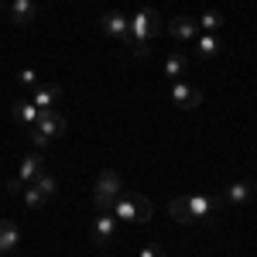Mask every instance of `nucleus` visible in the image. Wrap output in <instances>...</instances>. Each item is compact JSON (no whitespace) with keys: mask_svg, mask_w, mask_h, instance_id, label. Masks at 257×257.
<instances>
[{"mask_svg":"<svg viewBox=\"0 0 257 257\" xmlns=\"http://www.w3.org/2000/svg\"><path fill=\"white\" fill-rule=\"evenodd\" d=\"M165 31V18H161L155 7H144L131 18V55L134 59H148L151 55V45Z\"/></svg>","mask_w":257,"mask_h":257,"instance_id":"obj_1","label":"nucleus"},{"mask_svg":"<svg viewBox=\"0 0 257 257\" xmlns=\"http://www.w3.org/2000/svg\"><path fill=\"white\" fill-rule=\"evenodd\" d=\"M123 192V182H120V175L113 172V168H103L96 178V185H93V206L99 209H110L113 202H117V196Z\"/></svg>","mask_w":257,"mask_h":257,"instance_id":"obj_2","label":"nucleus"},{"mask_svg":"<svg viewBox=\"0 0 257 257\" xmlns=\"http://www.w3.org/2000/svg\"><path fill=\"white\" fill-rule=\"evenodd\" d=\"M185 202H189L192 223H206V226H216V219H219V206H216V199H213V192H189V196H185Z\"/></svg>","mask_w":257,"mask_h":257,"instance_id":"obj_3","label":"nucleus"},{"mask_svg":"<svg viewBox=\"0 0 257 257\" xmlns=\"http://www.w3.org/2000/svg\"><path fill=\"white\" fill-rule=\"evenodd\" d=\"M99 31L110 35V38H117L123 48H131V18H123L120 11H106L99 18Z\"/></svg>","mask_w":257,"mask_h":257,"instance_id":"obj_4","label":"nucleus"},{"mask_svg":"<svg viewBox=\"0 0 257 257\" xmlns=\"http://www.w3.org/2000/svg\"><path fill=\"white\" fill-rule=\"evenodd\" d=\"M168 96H172V103H175L178 110H196L199 103H202V89L192 86V82H185V79H178V82H172Z\"/></svg>","mask_w":257,"mask_h":257,"instance_id":"obj_5","label":"nucleus"},{"mask_svg":"<svg viewBox=\"0 0 257 257\" xmlns=\"http://www.w3.org/2000/svg\"><path fill=\"white\" fill-rule=\"evenodd\" d=\"M117 216L110 213V209H99L96 219H93V243L96 247H106V243H113L117 240Z\"/></svg>","mask_w":257,"mask_h":257,"instance_id":"obj_6","label":"nucleus"},{"mask_svg":"<svg viewBox=\"0 0 257 257\" xmlns=\"http://www.w3.org/2000/svg\"><path fill=\"white\" fill-rule=\"evenodd\" d=\"M65 117H62L59 110H41L38 113V123H35V131H38L41 138H48V141H55V138H62L65 134Z\"/></svg>","mask_w":257,"mask_h":257,"instance_id":"obj_7","label":"nucleus"},{"mask_svg":"<svg viewBox=\"0 0 257 257\" xmlns=\"http://www.w3.org/2000/svg\"><path fill=\"white\" fill-rule=\"evenodd\" d=\"M59 99H62V86L59 82H38V86L31 89V103H35L38 110H55Z\"/></svg>","mask_w":257,"mask_h":257,"instance_id":"obj_8","label":"nucleus"},{"mask_svg":"<svg viewBox=\"0 0 257 257\" xmlns=\"http://www.w3.org/2000/svg\"><path fill=\"white\" fill-rule=\"evenodd\" d=\"M110 213L117 216V223H138V202H134V192L123 189L117 196V202L110 206Z\"/></svg>","mask_w":257,"mask_h":257,"instance_id":"obj_9","label":"nucleus"},{"mask_svg":"<svg viewBox=\"0 0 257 257\" xmlns=\"http://www.w3.org/2000/svg\"><path fill=\"white\" fill-rule=\"evenodd\" d=\"M21 247V226L14 219H0V257H11Z\"/></svg>","mask_w":257,"mask_h":257,"instance_id":"obj_10","label":"nucleus"},{"mask_svg":"<svg viewBox=\"0 0 257 257\" xmlns=\"http://www.w3.org/2000/svg\"><path fill=\"white\" fill-rule=\"evenodd\" d=\"M250 196H254V182H250V178H237V182H230V185H226V202H230L233 209L247 206Z\"/></svg>","mask_w":257,"mask_h":257,"instance_id":"obj_11","label":"nucleus"},{"mask_svg":"<svg viewBox=\"0 0 257 257\" xmlns=\"http://www.w3.org/2000/svg\"><path fill=\"white\" fill-rule=\"evenodd\" d=\"M168 35L175 41H189V45H192V41L199 38V24L192 18H172L168 21Z\"/></svg>","mask_w":257,"mask_h":257,"instance_id":"obj_12","label":"nucleus"},{"mask_svg":"<svg viewBox=\"0 0 257 257\" xmlns=\"http://www.w3.org/2000/svg\"><path fill=\"white\" fill-rule=\"evenodd\" d=\"M182 76H189V55L185 52H168L165 55V79L178 82Z\"/></svg>","mask_w":257,"mask_h":257,"instance_id":"obj_13","label":"nucleus"},{"mask_svg":"<svg viewBox=\"0 0 257 257\" xmlns=\"http://www.w3.org/2000/svg\"><path fill=\"white\" fill-rule=\"evenodd\" d=\"M45 172V155L41 151H35V155H28V158L21 161V168H18V178H21V185H31L35 178Z\"/></svg>","mask_w":257,"mask_h":257,"instance_id":"obj_14","label":"nucleus"},{"mask_svg":"<svg viewBox=\"0 0 257 257\" xmlns=\"http://www.w3.org/2000/svg\"><path fill=\"white\" fill-rule=\"evenodd\" d=\"M11 113H14V120H18L21 127H35L41 110L31 103V99H14V103H11Z\"/></svg>","mask_w":257,"mask_h":257,"instance_id":"obj_15","label":"nucleus"},{"mask_svg":"<svg viewBox=\"0 0 257 257\" xmlns=\"http://www.w3.org/2000/svg\"><path fill=\"white\" fill-rule=\"evenodd\" d=\"M35 14H38L35 0H14L11 4V24H18V28H24L28 21H35Z\"/></svg>","mask_w":257,"mask_h":257,"instance_id":"obj_16","label":"nucleus"},{"mask_svg":"<svg viewBox=\"0 0 257 257\" xmlns=\"http://www.w3.org/2000/svg\"><path fill=\"white\" fill-rule=\"evenodd\" d=\"M192 45H196V55H199V59H216L219 52H223L219 35H202V31H199V38L192 41Z\"/></svg>","mask_w":257,"mask_h":257,"instance_id":"obj_17","label":"nucleus"},{"mask_svg":"<svg viewBox=\"0 0 257 257\" xmlns=\"http://www.w3.org/2000/svg\"><path fill=\"white\" fill-rule=\"evenodd\" d=\"M196 24H199L202 35H219V28H223V14H219V11H202V18H199Z\"/></svg>","mask_w":257,"mask_h":257,"instance_id":"obj_18","label":"nucleus"},{"mask_svg":"<svg viewBox=\"0 0 257 257\" xmlns=\"http://www.w3.org/2000/svg\"><path fill=\"white\" fill-rule=\"evenodd\" d=\"M31 185H35V189H38V192H41V196H45V199H52V196H55V192H59V182H55V175H52L48 168H45V172H41V175L35 178Z\"/></svg>","mask_w":257,"mask_h":257,"instance_id":"obj_19","label":"nucleus"},{"mask_svg":"<svg viewBox=\"0 0 257 257\" xmlns=\"http://www.w3.org/2000/svg\"><path fill=\"white\" fill-rule=\"evenodd\" d=\"M168 213L178 219V223H192V213H189V202H185V196H175L172 202H168Z\"/></svg>","mask_w":257,"mask_h":257,"instance_id":"obj_20","label":"nucleus"},{"mask_svg":"<svg viewBox=\"0 0 257 257\" xmlns=\"http://www.w3.org/2000/svg\"><path fill=\"white\" fill-rule=\"evenodd\" d=\"M21 199H24V206H28V209H41V206L48 202V199L41 196L35 185H24V189H21Z\"/></svg>","mask_w":257,"mask_h":257,"instance_id":"obj_21","label":"nucleus"},{"mask_svg":"<svg viewBox=\"0 0 257 257\" xmlns=\"http://www.w3.org/2000/svg\"><path fill=\"white\" fill-rule=\"evenodd\" d=\"M134 202H138V223H148L151 213H155V209H151V199L141 196V192H134Z\"/></svg>","mask_w":257,"mask_h":257,"instance_id":"obj_22","label":"nucleus"},{"mask_svg":"<svg viewBox=\"0 0 257 257\" xmlns=\"http://www.w3.org/2000/svg\"><path fill=\"white\" fill-rule=\"evenodd\" d=\"M18 82L24 86V89H35L41 79H38V72H35V69H21V72H18Z\"/></svg>","mask_w":257,"mask_h":257,"instance_id":"obj_23","label":"nucleus"},{"mask_svg":"<svg viewBox=\"0 0 257 257\" xmlns=\"http://www.w3.org/2000/svg\"><path fill=\"white\" fill-rule=\"evenodd\" d=\"M28 138H31V144H35L38 151H41V148H45V144H48V138H41V134H38V131H35V127H28Z\"/></svg>","mask_w":257,"mask_h":257,"instance_id":"obj_24","label":"nucleus"},{"mask_svg":"<svg viewBox=\"0 0 257 257\" xmlns=\"http://www.w3.org/2000/svg\"><path fill=\"white\" fill-rule=\"evenodd\" d=\"M138 257H165V250H161V247H155V243H148V247H141Z\"/></svg>","mask_w":257,"mask_h":257,"instance_id":"obj_25","label":"nucleus"},{"mask_svg":"<svg viewBox=\"0 0 257 257\" xmlns=\"http://www.w3.org/2000/svg\"><path fill=\"white\" fill-rule=\"evenodd\" d=\"M4 189H7V196H21V189H24V185H21V178L14 175L11 182H7V185H4Z\"/></svg>","mask_w":257,"mask_h":257,"instance_id":"obj_26","label":"nucleus"},{"mask_svg":"<svg viewBox=\"0 0 257 257\" xmlns=\"http://www.w3.org/2000/svg\"><path fill=\"white\" fill-rule=\"evenodd\" d=\"M0 7H4V0H0Z\"/></svg>","mask_w":257,"mask_h":257,"instance_id":"obj_27","label":"nucleus"}]
</instances>
